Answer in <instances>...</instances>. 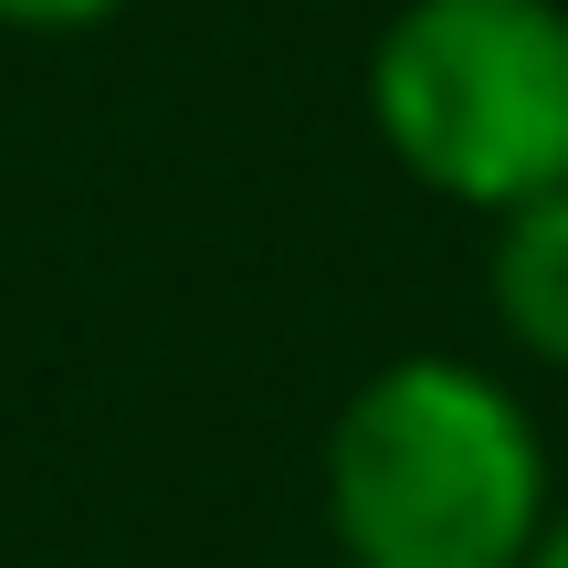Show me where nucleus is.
<instances>
[{
    "label": "nucleus",
    "mask_w": 568,
    "mask_h": 568,
    "mask_svg": "<svg viewBox=\"0 0 568 568\" xmlns=\"http://www.w3.org/2000/svg\"><path fill=\"white\" fill-rule=\"evenodd\" d=\"M126 0H0V32H32V42H63V32H105Z\"/></svg>",
    "instance_id": "4"
},
{
    "label": "nucleus",
    "mask_w": 568,
    "mask_h": 568,
    "mask_svg": "<svg viewBox=\"0 0 568 568\" xmlns=\"http://www.w3.org/2000/svg\"><path fill=\"white\" fill-rule=\"evenodd\" d=\"M548 516L537 410L485 358L410 347L326 422V537L347 568H527Z\"/></svg>",
    "instance_id": "1"
},
{
    "label": "nucleus",
    "mask_w": 568,
    "mask_h": 568,
    "mask_svg": "<svg viewBox=\"0 0 568 568\" xmlns=\"http://www.w3.org/2000/svg\"><path fill=\"white\" fill-rule=\"evenodd\" d=\"M527 568H568V495H558V516H548V537H537Z\"/></svg>",
    "instance_id": "5"
},
{
    "label": "nucleus",
    "mask_w": 568,
    "mask_h": 568,
    "mask_svg": "<svg viewBox=\"0 0 568 568\" xmlns=\"http://www.w3.org/2000/svg\"><path fill=\"white\" fill-rule=\"evenodd\" d=\"M485 305H495V337L537 368H568V190L506 211L485 243Z\"/></svg>",
    "instance_id": "3"
},
{
    "label": "nucleus",
    "mask_w": 568,
    "mask_h": 568,
    "mask_svg": "<svg viewBox=\"0 0 568 568\" xmlns=\"http://www.w3.org/2000/svg\"><path fill=\"white\" fill-rule=\"evenodd\" d=\"M368 126L485 222L568 190V0H400L368 42Z\"/></svg>",
    "instance_id": "2"
}]
</instances>
